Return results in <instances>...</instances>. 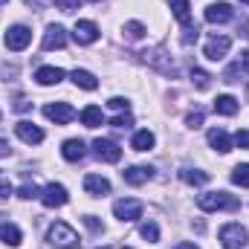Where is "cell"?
Returning <instances> with one entry per match:
<instances>
[{
	"instance_id": "cell-11",
	"label": "cell",
	"mask_w": 249,
	"mask_h": 249,
	"mask_svg": "<svg viewBox=\"0 0 249 249\" xmlns=\"http://www.w3.org/2000/svg\"><path fill=\"white\" fill-rule=\"evenodd\" d=\"M93 148H96V157L105 160V162H119L122 160V148L116 142H110V139H96Z\"/></svg>"
},
{
	"instance_id": "cell-22",
	"label": "cell",
	"mask_w": 249,
	"mask_h": 249,
	"mask_svg": "<svg viewBox=\"0 0 249 249\" xmlns=\"http://www.w3.org/2000/svg\"><path fill=\"white\" fill-rule=\"evenodd\" d=\"M154 142H157V139H154V133H151V130H136V133H133V139H130V148H133V151H151V148H154Z\"/></svg>"
},
{
	"instance_id": "cell-14",
	"label": "cell",
	"mask_w": 249,
	"mask_h": 249,
	"mask_svg": "<svg viewBox=\"0 0 249 249\" xmlns=\"http://www.w3.org/2000/svg\"><path fill=\"white\" fill-rule=\"evenodd\" d=\"M84 191L90 197H105V194H110V180L102 177V174H87L84 177Z\"/></svg>"
},
{
	"instance_id": "cell-12",
	"label": "cell",
	"mask_w": 249,
	"mask_h": 249,
	"mask_svg": "<svg viewBox=\"0 0 249 249\" xmlns=\"http://www.w3.org/2000/svg\"><path fill=\"white\" fill-rule=\"evenodd\" d=\"M44 50H64L67 47V29L58 26V23H53V26H47V32H44V44H41Z\"/></svg>"
},
{
	"instance_id": "cell-16",
	"label": "cell",
	"mask_w": 249,
	"mask_h": 249,
	"mask_svg": "<svg viewBox=\"0 0 249 249\" xmlns=\"http://www.w3.org/2000/svg\"><path fill=\"white\" fill-rule=\"evenodd\" d=\"M15 133H18L26 145H38V142H44V130H41L38 124H32V122H18L15 124Z\"/></svg>"
},
{
	"instance_id": "cell-37",
	"label": "cell",
	"mask_w": 249,
	"mask_h": 249,
	"mask_svg": "<svg viewBox=\"0 0 249 249\" xmlns=\"http://www.w3.org/2000/svg\"><path fill=\"white\" fill-rule=\"evenodd\" d=\"M107 105H110L113 110H130V102H127V99H122V96H113Z\"/></svg>"
},
{
	"instance_id": "cell-10",
	"label": "cell",
	"mask_w": 249,
	"mask_h": 249,
	"mask_svg": "<svg viewBox=\"0 0 249 249\" xmlns=\"http://www.w3.org/2000/svg\"><path fill=\"white\" fill-rule=\"evenodd\" d=\"M72 38H75L81 47H87V44H93V41L99 38V26H96L93 20H75V26H72Z\"/></svg>"
},
{
	"instance_id": "cell-7",
	"label": "cell",
	"mask_w": 249,
	"mask_h": 249,
	"mask_svg": "<svg viewBox=\"0 0 249 249\" xmlns=\"http://www.w3.org/2000/svg\"><path fill=\"white\" fill-rule=\"evenodd\" d=\"M67 200H70V194L61 183H50V186L41 188V203L47 209H61V206H67Z\"/></svg>"
},
{
	"instance_id": "cell-2",
	"label": "cell",
	"mask_w": 249,
	"mask_h": 249,
	"mask_svg": "<svg viewBox=\"0 0 249 249\" xmlns=\"http://www.w3.org/2000/svg\"><path fill=\"white\" fill-rule=\"evenodd\" d=\"M47 241L53 244V247H58V249H78V235H75V229L72 226H67V223H53L50 226V232H47Z\"/></svg>"
},
{
	"instance_id": "cell-4",
	"label": "cell",
	"mask_w": 249,
	"mask_h": 249,
	"mask_svg": "<svg viewBox=\"0 0 249 249\" xmlns=\"http://www.w3.org/2000/svg\"><path fill=\"white\" fill-rule=\"evenodd\" d=\"M249 241V232L241 226V223H226L220 229V244L226 249H244Z\"/></svg>"
},
{
	"instance_id": "cell-9",
	"label": "cell",
	"mask_w": 249,
	"mask_h": 249,
	"mask_svg": "<svg viewBox=\"0 0 249 249\" xmlns=\"http://www.w3.org/2000/svg\"><path fill=\"white\" fill-rule=\"evenodd\" d=\"M44 116H47L50 122H55V124H70L72 119H75V110H72L67 102H53V105L44 107Z\"/></svg>"
},
{
	"instance_id": "cell-36",
	"label": "cell",
	"mask_w": 249,
	"mask_h": 249,
	"mask_svg": "<svg viewBox=\"0 0 249 249\" xmlns=\"http://www.w3.org/2000/svg\"><path fill=\"white\" fill-rule=\"evenodd\" d=\"M232 145H238V148L249 151V130H238V133H235V139H232Z\"/></svg>"
},
{
	"instance_id": "cell-13",
	"label": "cell",
	"mask_w": 249,
	"mask_h": 249,
	"mask_svg": "<svg viewBox=\"0 0 249 249\" xmlns=\"http://www.w3.org/2000/svg\"><path fill=\"white\" fill-rule=\"evenodd\" d=\"M151 177H154V168H151V165H130V168L122 171V180L127 186H142V183H148Z\"/></svg>"
},
{
	"instance_id": "cell-8",
	"label": "cell",
	"mask_w": 249,
	"mask_h": 249,
	"mask_svg": "<svg viewBox=\"0 0 249 249\" xmlns=\"http://www.w3.org/2000/svg\"><path fill=\"white\" fill-rule=\"evenodd\" d=\"M113 214L122 220V223H133V220H139L142 217V203L139 200H116L113 203Z\"/></svg>"
},
{
	"instance_id": "cell-34",
	"label": "cell",
	"mask_w": 249,
	"mask_h": 249,
	"mask_svg": "<svg viewBox=\"0 0 249 249\" xmlns=\"http://www.w3.org/2000/svg\"><path fill=\"white\" fill-rule=\"evenodd\" d=\"M186 124L191 127V130H197L200 124H203V110L197 107V110H188V116H186Z\"/></svg>"
},
{
	"instance_id": "cell-21",
	"label": "cell",
	"mask_w": 249,
	"mask_h": 249,
	"mask_svg": "<svg viewBox=\"0 0 249 249\" xmlns=\"http://www.w3.org/2000/svg\"><path fill=\"white\" fill-rule=\"evenodd\" d=\"M238 99L235 96H217L214 99V113H220V116H235L238 113Z\"/></svg>"
},
{
	"instance_id": "cell-3",
	"label": "cell",
	"mask_w": 249,
	"mask_h": 249,
	"mask_svg": "<svg viewBox=\"0 0 249 249\" xmlns=\"http://www.w3.org/2000/svg\"><path fill=\"white\" fill-rule=\"evenodd\" d=\"M142 55V61L148 64V67H154V70H160V72H165V75H177V64L171 61V55H165V50L162 47H157V50H145V53H139Z\"/></svg>"
},
{
	"instance_id": "cell-28",
	"label": "cell",
	"mask_w": 249,
	"mask_h": 249,
	"mask_svg": "<svg viewBox=\"0 0 249 249\" xmlns=\"http://www.w3.org/2000/svg\"><path fill=\"white\" fill-rule=\"evenodd\" d=\"M232 183H235V186H241V188H249V162L232 168Z\"/></svg>"
},
{
	"instance_id": "cell-30",
	"label": "cell",
	"mask_w": 249,
	"mask_h": 249,
	"mask_svg": "<svg viewBox=\"0 0 249 249\" xmlns=\"http://www.w3.org/2000/svg\"><path fill=\"white\" fill-rule=\"evenodd\" d=\"M139 235H142L148 244H157V241H160V229H157V223H142Z\"/></svg>"
},
{
	"instance_id": "cell-17",
	"label": "cell",
	"mask_w": 249,
	"mask_h": 249,
	"mask_svg": "<svg viewBox=\"0 0 249 249\" xmlns=\"http://www.w3.org/2000/svg\"><path fill=\"white\" fill-rule=\"evenodd\" d=\"M209 145H212L214 151H220V154H229V151H232V136H229L223 127H212V130H209Z\"/></svg>"
},
{
	"instance_id": "cell-33",
	"label": "cell",
	"mask_w": 249,
	"mask_h": 249,
	"mask_svg": "<svg viewBox=\"0 0 249 249\" xmlns=\"http://www.w3.org/2000/svg\"><path fill=\"white\" fill-rule=\"evenodd\" d=\"M110 124H113V127H124V130H127V127H133V116L124 110V113H119V116H113V119H110Z\"/></svg>"
},
{
	"instance_id": "cell-45",
	"label": "cell",
	"mask_w": 249,
	"mask_h": 249,
	"mask_svg": "<svg viewBox=\"0 0 249 249\" xmlns=\"http://www.w3.org/2000/svg\"><path fill=\"white\" fill-rule=\"evenodd\" d=\"M3 3H9V0H0V6H3Z\"/></svg>"
},
{
	"instance_id": "cell-35",
	"label": "cell",
	"mask_w": 249,
	"mask_h": 249,
	"mask_svg": "<svg viewBox=\"0 0 249 249\" xmlns=\"http://www.w3.org/2000/svg\"><path fill=\"white\" fill-rule=\"evenodd\" d=\"M55 9H61V12H75V9H81V0H55Z\"/></svg>"
},
{
	"instance_id": "cell-41",
	"label": "cell",
	"mask_w": 249,
	"mask_h": 249,
	"mask_svg": "<svg viewBox=\"0 0 249 249\" xmlns=\"http://www.w3.org/2000/svg\"><path fill=\"white\" fill-rule=\"evenodd\" d=\"M9 154V142L6 139H0V157H6Z\"/></svg>"
},
{
	"instance_id": "cell-42",
	"label": "cell",
	"mask_w": 249,
	"mask_h": 249,
	"mask_svg": "<svg viewBox=\"0 0 249 249\" xmlns=\"http://www.w3.org/2000/svg\"><path fill=\"white\" fill-rule=\"evenodd\" d=\"M177 249H200V247H194V244H177Z\"/></svg>"
},
{
	"instance_id": "cell-26",
	"label": "cell",
	"mask_w": 249,
	"mask_h": 249,
	"mask_svg": "<svg viewBox=\"0 0 249 249\" xmlns=\"http://www.w3.org/2000/svg\"><path fill=\"white\" fill-rule=\"evenodd\" d=\"M122 32H124V38H127V41H142L148 29H145V23H139V20H127Z\"/></svg>"
},
{
	"instance_id": "cell-18",
	"label": "cell",
	"mask_w": 249,
	"mask_h": 249,
	"mask_svg": "<svg viewBox=\"0 0 249 249\" xmlns=\"http://www.w3.org/2000/svg\"><path fill=\"white\" fill-rule=\"evenodd\" d=\"M61 78H64L61 67H38V72H35V81H38L41 87H53V84H58Z\"/></svg>"
},
{
	"instance_id": "cell-19",
	"label": "cell",
	"mask_w": 249,
	"mask_h": 249,
	"mask_svg": "<svg viewBox=\"0 0 249 249\" xmlns=\"http://www.w3.org/2000/svg\"><path fill=\"white\" fill-rule=\"evenodd\" d=\"M84 154H87V148H84L81 139H67L61 148V157L67 162H78V160H84Z\"/></svg>"
},
{
	"instance_id": "cell-27",
	"label": "cell",
	"mask_w": 249,
	"mask_h": 249,
	"mask_svg": "<svg viewBox=\"0 0 249 249\" xmlns=\"http://www.w3.org/2000/svg\"><path fill=\"white\" fill-rule=\"evenodd\" d=\"M171 12H174L177 20L191 23V3H188V0H171Z\"/></svg>"
},
{
	"instance_id": "cell-32",
	"label": "cell",
	"mask_w": 249,
	"mask_h": 249,
	"mask_svg": "<svg viewBox=\"0 0 249 249\" xmlns=\"http://www.w3.org/2000/svg\"><path fill=\"white\" fill-rule=\"evenodd\" d=\"M18 197H23V200H32V197H41V191H38V186H35V183H26V186L18 188Z\"/></svg>"
},
{
	"instance_id": "cell-20",
	"label": "cell",
	"mask_w": 249,
	"mask_h": 249,
	"mask_svg": "<svg viewBox=\"0 0 249 249\" xmlns=\"http://www.w3.org/2000/svg\"><path fill=\"white\" fill-rule=\"evenodd\" d=\"M70 78H72V84L81 87V90H96V87H99V78H96L90 70H72Z\"/></svg>"
},
{
	"instance_id": "cell-1",
	"label": "cell",
	"mask_w": 249,
	"mask_h": 249,
	"mask_svg": "<svg viewBox=\"0 0 249 249\" xmlns=\"http://www.w3.org/2000/svg\"><path fill=\"white\" fill-rule=\"evenodd\" d=\"M197 206L203 212H238L241 200L229 191H206V194L197 197Z\"/></svg>"
},
{
	"instance_id": "cell-15",
	"label": "cell",
	"mask_w": 249,
	"mask_h": 249,
	"mask_svg": "<svg viewBox=\"0 0 249 249\" xmlns=\"http://www.w3.org/2000/svg\"><path fill=\"white\" fill-rule=\"evenodd\" d=\"M232 15H235V12H232L229 3H209L203 18H206L209 23H226V20H232Z\"/></svg>"
},
{
	"instance_id": "cell-46",
	"label": "cell",
	"mask_w": 249,
	"mask_h": 249,
	"mask_svg": "<svg viewBox=\"0 0 249 249\" xmlns=\"http://www.w3.org/2000/svg\"><path fill=\"white\" fill-rule=\"evenodd\" d=\"M102 249H113V247H102Z\"/></svg>"
},
{
	"instance_id": "cell-5",
	"label": "cell",
	"mask_w": 249,
	"mask_h": 249,
	"mask_svg": "<svg viewBox=\"0 0 249 249\" xmlns=\"http://www.w3.org/2000/svg\"><path fill=\"white\" fill-rule=\"evenodd\" d=\"M29 41H32V29H29V26H23V23L9 26V32H6V50L20 53V50L29 47Z\"/></svg>"
},
{
	"instance_id": "cell-44",
	"label": "cell",
	"mask_w": 249,
	"mask_h": 249,
	"mask_svg": "<svg viewBox=\"0 0 249 249\" xmlns=\"http://www.w3.org/2000/svg\"><path fill=\"white\" fill-rule=\"evenodd\" d=\"M90 3H102V0H90Z\"/></svg>"
},
{
	"instance_id": "cell-43",
	"label": "cell",
	"mask_w": 249,
	"mask_h": 249,
	"mask_svg": "<svg viewBox=\"0 0 249 249\" xmlns=\"http://www.w3.org/2000/svg\"><path fill=\"white\" fill-rule=\"evenodd\" d=\"M241 3H244V6H249V0H241Z\"/></svg>"
},
{
	"instance_id": "cell-31",
	"label": "cell",
	"mask_w": 249,
	"mask_h": 249,
	"mask_svg": "<svg viewBox=\"0 0 249 249\" xmlns=\"http://www.w3.org/2000/svg\"><path fill=\"white\" fill-rule=\"evenodd\" d=\"M197 38H200V29L194 26V23H186V29H183V35H180V41L191 47V44H197Z\"/></svg>"
},
{
	"instance_id": "cell-40",
	"label": "cell",
	"mask_w": 249,
	"mask_h": 249,
	"mask_svg": "<svg viewBox=\"0 0 249 249\" xmlns=\"http://www.w3.org/2000/svg\"><path fill=\"white\" fill-rule=\"evenodd\" d=\"M241 67L249 72V53H241Z\"/></svg>"
},
{
	"instance_id": "cell-38",
	"label": "cell",
	"mask_w": 249,
	"mask_h": 249,
	"mask_svg": "<svg viewBox=\"0 0 249 249\" xmlns=\"http://www.w3.org/2000/svg\"><path fill=\"white\" fill-rule=\"evenodd\" d=\"M9 194H12V183H9V177L0 171V200H6Z\"/></svg>"
},
{
	"instance_id": "cell-39",
	"label": "cell",
	"mask_w": 249,
	"mask_h": 249,
	"mask_svg": "<svg viewBox=\"0 0 249 249\" xmlns=\"http://www.w3.org/2000/svg\"><path fill=\"white\" fill-rule=\"evenodd\" d=\"M84 223H87V229H90V232H96V235H99V232H105V226H102L93 214H87V217H84Z\"/></svg>"
},
{
	"instance_id": "cell-29",
	"label": "cell",
	"mask_w": 249,
	"mask_h": 249,
	"mask_svg": "<svg viewBox=\"0 0 249 249\" xmlns=\"http://www.w3.org/2000/svg\"><path fill=\"white\" fill-rule=\"evenodd\" d=\"M191 81H194L197 90H209V87H212V75H209L206 70H200V67L191 70Z\"/></svg>"
},
{
	"instance_id": "cell-24",
	"label": "cell",
	"mask_w": 249,
	"mask_h": 249,
	"mask_svg": "<svg viewBox=\"0 0 249 249\" xmlns=\"http://www.w3.org/2000/svg\"><path fill=\"white\" fill-rule=\"evenodd\" d=\"M0 241L6 247H18L20 244V229L15 223H0Z\"/></svg>"
},
{
	"instance_id": "cell-6",
	"label": "cell",
	"mask_w": 249,
	"mask_h": 249,
	"mask_svg": "<svg viewBox=\"0 0 249 249\" xmlns=\"http://www.w3.org/2000/svg\"><path fill=\"white\" fill-rule=\"evenodd\" d=\"M229 47H232V38H229V35H212V38L206 41L203 55H206L209 61H223L226 53H229Z\"/></svg>"
},
{
	"instance_id": "cell-25",
	"label": "cell",
	"mask_w": 249,
	"mask_h": 249,
	"mask_svg": "<svg viewBox=\"0 0 249 249\" xmlns=\"http://www.w3.org/2000/svg\"><path fill=\"white\" fill-rule=\"evenodd\" d=\"M180 180L188 186H206L209 183V174L206 171H197V168H183L180 171Z\"/></svg>"
},
{
	"instance_id": "cell-23",
	"label": "cell",
	"mask_w": 249,
	"mask_h": 249,
	"mask_svg": "<svg viewBox=\"0 0 249 249\" xmlns=\"http://www.w3.org/2000/svg\"><path fill=\"white\" fill-rule=\"evenodd\" d=\"M102 122H105V116H102V107H96V105H87V107L81 110V124H84V127H99Z\"/></svg>"
}]
</instances>
